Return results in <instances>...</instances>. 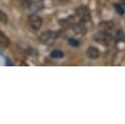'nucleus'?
<instances>
[{"mask_svg": "<svg viewBox=\"0 0 125 124\" xmlns=\"http://www.w3.org/2000/svg\"><path fill=\"white\" fill-rule=\"evenodd\" d=\"M94 39L96 42H98L104 46H108L112 40V35L110 32L101 30L94 35Z\"/></svg>", "mask_w": 125, "mask_h": 124, "instance_id": "1", "label": "nucleus"}, {"mask_svg": "<svg viewBox=\"0 0 125 124\" xmlns=\"http://www.w3.org/2000/svg\"><path fill=\"white\" fill-rule=\"evenodd\" d=\"M58 37V33L53 30H46L41 33L40 35V41L45 45H52L55 43L56 39Z\"/></svg>", "mask_w": 125, "mask_h": 124, "instance_id": "2", "label": "nucleus"}, {"mask_svg": "<svg viewBox=\"0 0 125 124\" xmlns=\"http://www.w3.org/2000/svg\"><path fill=\"white\" fill-rule=\"evenodd\" d=\"M42 22H43V21H42L41 17H39L36 14H31L27 18V23H28V25L32 29H34V30L40 29V27L42 26Z\"/></svg>", "mask_w": 125, "mask_h": 124, "instance_id": "3", "label": "nucleus"}, {"mask_svg": "<svg viewBox=\"0 0 125 124\" xmlns=\"http://www.w3.org/2000/svg\"><path fill=\"white\" fill-rule=\"evenodd\" d=\"M76 15L79 18L80 21L87 22L91 20V12L88 7L86 6H80L76 9Z\"/></svg>", "mask_w": 125, "mask_h": 124, "instance_id": "4", "label": "nucleus"}, {"mask_svg": "<svg viewBox=\"0 0 125 124\" xmlns=\"http://www.w3.org/2000/svg\"><path fill=\"white\" fill-rule=\"evenodd\" d=\"M71 27H72L73 31H74L76 34H79V35H84V34H86V32H87V27H86V25H85V22L82 21L73 22V23L71 24Z\"/></svg>", "mask_w": 125, "mask_h": 124, "instance_id": "5", "label": "nucleus"}, {"mask_svg": "<svg viewBox=\"0 0 125 124\" xmlns=\"http://www.w3.org/2000/svg\"><path fill=\"white\" fill-rule=\"evenodd\" d=\"M86 54H87V57L91 60H95V59H98L100 57V51L97 48L92 47V46L88 48Z\"/></svg>", "mask_w": 125, "mask_h": 124, "instance_id": "6", "label": "nucleus"}, {"mask_svg": "<svg viewBox=\"0 0 125 124\" xmlns=\"http://www.w3.org/2000/svg\"><path fill=\"white\" fill-rule=\"evenodd\" d=\"M43 8V3L40 1H34V2H30L28 5V9L32 12V13H36L40 10H42Z\"/></svg>", "mask_w": 125, "mask_h": 124, "instance_id": "7", "label": "nucleus"}, {"mask_svg": "<svg viewBox=\"0 0 125 124\" xmlns=\"http://www.w3.org/2000/svg\"><path fill=\"white\" fill-rule=\"evenodd\" d=\"M99 27H100V29H101V30H103V31L110 32V31L113 29L114 24H113V22H112V21H103V22H101V23H100Z\"/></svg>", "mask_w": 125, "mask_h": 124, "instance_id": "8", "label": "nucleus"}, {"mask_svg": "<svg viewBox=\"0 0 125 124\" xmlns=\"http://www.w3.org/2000/svg\"><path fill=\"white\" fill-rule=\"evenodd\" d=\"M10 45V39L0 30V46L7 48Z\"/></svg>", "mask_w": 125, "mask_h": 124, "instance_id": "9", "label": "nucleus"}, {"mask_svg": "<svg viewBox=\"0 0 125 124\" xmlns=\"http://www.w3.org/2000/svg\"><path fill=\"white\" fill-rule=\"evenodd\" d=\"M114 40H115L116 43L124 42V40H125L124 32H123L122 30H117V31H116V34H115V37H114Z\"/></svg>", "mask_w": 125, "mask_h": 124, "instance_id": "10", "label": "nucleus"}, {"mask_svg": "<svg viewBox=\"0 0 125 124\" xmlns=\"http://www.w3.org/2000/svg\"><path fill=\"white\" fill-rule=\"evenodd\" d=\"M50 56H51L52 58H56V59H61V58H62V57H64V54H63V52H62V51H61V50H58V49H56V50H53V51L51 52Z\"/></svg>", "mask_w": 125, "mask_h": 124, "instance_id": "11", "label": "nucleus"}, {"mask_svg": "<svg viewBox=\"0 0 125 124\" xmlns=\"http://www.w3.org/2000/svg\"><path fill=\"white\" fill-rule=\"evenodd\" d=\"M114 8H115V11H116V13L118 14V15H120V16H122V15H124V13H125V10L123 9V7L120 5V4H114Z\"/></svg>", "mask_w": 125, "mask_h": 124, "instance_id": "12", "label": "nucleus"}, {"mask_svg": "<svg viewBox=\"0 0 125 124\" xmlns=\"http://www.w3.org/2000/svg\"><path fill=\"white\" fill-rule=\"evenodd\" d=\"M68 44L70 45V46H72V47H78L79 45H80V42H79V40H77V39H74V38H69L68 39Z\"/></svg>", "mask_w": 125, "mask_h": 124, "instance_id": "13", "label": "nucleus"}, {"mask_svg": "<svg viewBox=\"0 0 125 124\" xmlns=\"http://www.w3.org/2000/svg\"><path fill=\"white\" fill-rule=\"evenodd\" d=\"M0 22L1 23H7L8 22V16L3 11H0Z\"/></svg>", "mask_w": 125, "mask_h": 124, "instance_id": "14", "label": "nucleus"}, {"mask_svg": "<svg viewBox=\"0 0 125 124\" xmlns=\"http://www.w3.org/2000/svg\"><path fill=\"white\" fill-rule=\"evenodd\" d=\"M122 3H123V4L125 5V0H122Z\"/></svg>", "mask_w": 125, "mask_h": 124, "instance_id": "15", "label": "nucleus"}]
</instances>
